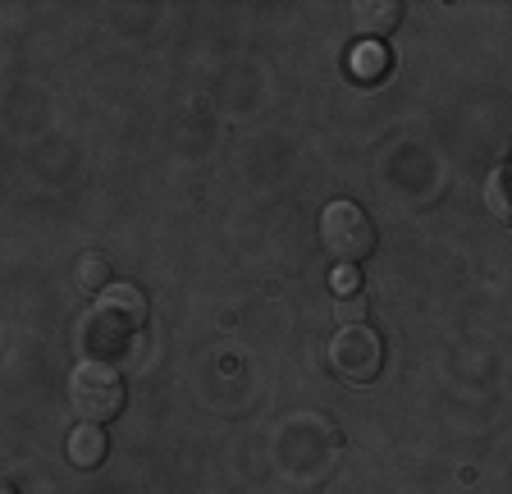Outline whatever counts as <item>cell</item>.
Segmentation results:
<instances>
[{"instance_id":"obj_1","label":"cell","mask_w":512,"mask_h":494,"mask_svg":"<svg viewBox=\"0 0 512 494\" xmlns=\"http://www.w3.org/2000/svg\"><path fill=\"white\" fill-rule=\"evenodd\" d=\"M147 330V298H142L138 284H110L96 307L87 312V321L78 325V344L87 357L106 362V357L124 353L138 334Z\"/></svg>"},{"instance_id":"obj_2","label":"cell","mask_w":512,"mask_h":494,"mask_svg":"<svg viewBox=\"0 0 512 494\" xmlns=\"http://www.w3.org/2000/svg\"><path fill=\"white\" fill-rule=\"evenodd\" d=\"M128 403V389H124V376H119L110 362H78L69 371V408L78 412V421H96V426H106L124 412Z\"/></svg>"},{"instance_id":"obj_3","label":"cell","mask_w":512,"mask_h":494,"mask_svg":"<svg viewBox=\"0 0 512 494\" xmlns=\"http://www.w3.org/2000/svg\"><path fill=\"white\" fill-rule=\"evenodd\" d=\"M320 243H325V252H330L339 266H357V261H366L375 252L371 215L357 202L339 197V202H330L320 211Z\"/></svg>"},{"instance_id":"obj_4","label":"cell","mask_w":512,"mask_h":494,"mask_svg":"<svg viewBox=\"0 0 512 494\" xmlns=\"http://www.w3.org/2000/svg\"><path fill=\"white\" fill-rule=\"evenodd\" d=\"M330 366L343 385H371L384 366V344L371 325L352 321L330 339Z\"/></svg>"},{"instance_id":"obj_5","label":"cell","mask_w":512,"mask_h":494,"mask_svg":"<svg viewBox=\"0 0 512 494\" xmlns=\"http://www.w3.org/2000/svg\"><path fill=\"white\" fill-rule=\"evenodd\" d=\"M106 453H110V435H106V426H96V421H78V426L69 430V440H64V458L74 462L78 472L101 467Z\"/></svg>"},{"instance_id":"obj_6","label":"cell","mask_w":512,"mask_h":494,"mask_svg":"<svg viewBox=\"0 0 512 494\" xmlns=\"http://www.w3.org/2000/svg\"><path fill=\"white\" fill-rule=\"evenodd\" d=\"M398 19H403V5H398V0H357V5H352V28L362 33V42L389 37L398 28Z\"/></svg>"},{"instance_id":"obj_7","label":"cell","mask_w":512,"mask_h":494,"mask_svg":"<svg viewBox=\"0 0 512 494\" xmlns=\"http://www.w3.org/2000/svg\"><path fill=\"white\" fill-rule=\"evenodd\" d=\"M348 74L357 78V83H380V78L389 74V51H384L380 42H362L348 55Z\"/></svg>"},{"instance_id":"obj_8","label":"cell","mask_w":512,"mask_h":494,"mask_svg":"<svg viewBox=\"0 0 512 494\" xmlns=\"http://www.w3.org/2000/svg\"><path fill=\"white\" fill-rule=\"evenodd\" d=\"M110 280H115V266H110L106 252H83L74 266V284L83 293H106Z\"/></svg>"},{"instance_id":"obj_9","label":"cell","mask_w":512,"mask_h":494,"mask_svg":"<svg viewBox=\"0 0 512 494\" xmlns=\"http://www.w3.org/2000/svg\"><path fill=\"white\" fill-rule=\"evenodd\" d=\"M490 206L499 220L512 225V165H499V170L490 174Z\"/></svg>"},{"instance_id":"obj_10","label":"cell","mask_w":512,"mask_h":494,"mask_svg":"<svg viewBox=\"0 0 512 494\" xmlns=\"http://www.w3.org/2000/svg\"><path fill=\"white\" fill-rule=\"evenodd\" d=\"M330 289H334V298H357V293H362V270L357 266H334L330 270Z\"/></svg>"},{"instance_id":"obj_11","label":"cell","mask_w":512,"mask_h":494,"mask_svg":"<svg viewBox=\"0 0 512 494\" xmlns=\"http://www.w3.org/2000/svg\"><path fill=\"white\" fill-rule=\"evenodd\" d=\"M0 494H19V490H14V485H10V481H5V485H0Z\"/></svg>"}]
</instances>
